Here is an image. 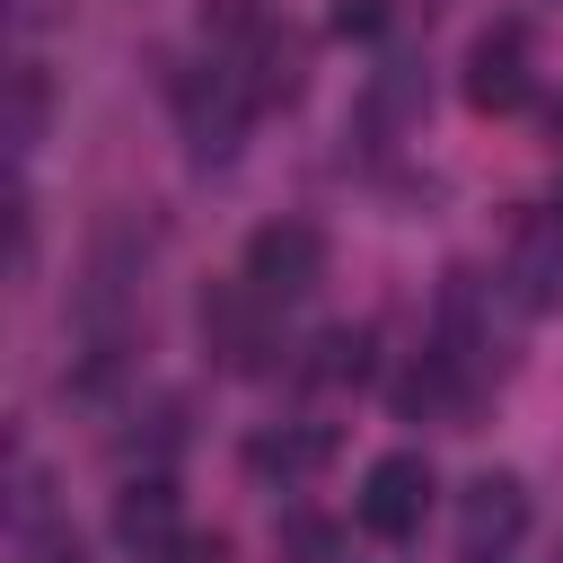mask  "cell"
Instances as JSON below:
<instances>
[{"instance_id":"1","label":"cell","mask_w":563,"mask_h":563,"mask_svg":"<svg viewBox=\"0 0 563 563\" xmlns=\"http://www.w3.org/2000/svg\"><path fill=\"white\" fill-rule=\"evenodd\" d=\"M70 325H79V387L106 396L123 369H132V343H141V246L132 229H106L88 246V273L70 290Z\"/></svg>"},{"instance_id":"2","label":"cell","mask_w":563,"mask_h":563,"mask_svg":"<svg viewBox=\"0 0 563 563\" xmlns=\"http://www.w3.org/2000/svg\"><path fill=\"white\" fill-rule=\"evenodd\" d=\"M167 97H176L185 150H194L202 167H229V158H238V141H246V123H255V88H246L220 53H202V62H185V70L167 79Z\"/></svg>"},{"instance_id":"3","label":"cell","mask_w":563,"mask_h":563,"mask_svg":"<svg viewBox=\"0 0 563 563\" xmlns=\"http://www.w3.org/2000/svg\"><path fill=\"white\" fill-rule=\"evenodd\" d=\"M202 343L229 378H264L282 361V308L255 282H211L202 290Z\"/></svg>"},{"instance_id":"4","label":"cell","mask_w":563,"mask_h":563,"mask_svg":"<svg viewBox=\"0 0 563 563\" xmlns=\"http://www.w3.org/2000/svg\"><path fill=\"white\" fill-rule=\"evenodd\" d=\"M238 282H255L273 308H299V299L325 282V238H317L308 220H264V229L246 238V255H238Z\"/></svg>"},{"instance_id":"5","label":"cell","mask_w":563,"mask_h":563,"mask_svg":"<svg viewBox=\"0 0 563 563\" xmlns=\"http://www.w3.org/2000/svg\"><path fill=\"white\" fill-rule=\"evenodd\" d=\"M431 457L422 449H387L369 475H361V528L378 537V545H405V537H422V519H431Z\"/></svg>"},{"instance_id":"6","label":"cell","mask_w":563,"mask_h":563,"mask_svg":"<svg viewBox=\"0 0 563 563\" xmlns=\"http://www.w3.org/2000/svg\"><path fill=\"white\" fill-rule=\"evenodd\" d=\"M528 537V493L519 475H475L457 493V563H510Z\"/></svg>"},{"instance_id":"7","label":"cell","mask_w":563,"mask_h":563,"mask_svg":"<svg viewBox=\"0 0 563 563\" xmlns=\"http://www.w3.org/2000/svg\"><path fill=\"white\" fill-rule=\"evenodd\" d=\"M501 290H510L528 317H554V308H563V211L519 220V238H510V255H501Z\"/></svg>"},{"instance_id":"8","label":"cell","mask_w":563,"mask_h":563,"mask_svg":"<svg viewBox=\"0 0 563 563\" xmlns=\"http://www.w3.org/2000/svg\"><path fill=\"white\" fill-rule=\"evenodd\" d=\"M528 26H484L475 44H466V106L475 114H510V106H528Z\"/></svg>"},{"instance_id":"9","label":"cell","mask_w":563,"mask_h":563,"mask_svg":"<svg viewBox=\"0 0 563 563\" xmlns=\"http://www.w3.org/2000/svg\"><path fill=\"white\" fill-rule=\"evenodd\" d=\"M114 537L141 554V563H158L176 537H185V510H176V484L167 475H132L123 493H114Z\"/></svg>"},{"instance_id":"10","label":"cell","mask_w":563,"mask_h":563,"mask_svg":"<svg viewBox=\"0 0 563 563\" xmlns=\"http://www.w3.org/2000/svg\"><path fill=\"white\" fill-rule=\"evenodd\" d=\"M325 457H334V431H325V422H282V431H264V440L246 449V466H255V475H282V484L317 475Z\"/></svg>"},{"instance_id":"11","label":"cell","mask_w":563,"mask_h":563,"mask_svg":"<svg viewBox=\"0 0 563 563\" xmlns=\"http://www.w3.org/2000/svg\"><path fill=\"white\" fill-rule=\"evenodd\" d=\"M18 563H79V537L35 501V484L18 493Z\"/></svg>"},{"instance_id":"12","label":"cell","mask_w":563,"mask_h":563,"mask_svg":"<svg viewBox=\"0 0 563 563\" xmlns=\"http://www.w3.org/2000/svg\"><path fill=\"white\" fill-rule=\"evenodd\" d=\"M35 132H44V70L35 62H18L9 70V167H26V150H35Z\"/></svg>"},{"instance_id":"13","label":"cell","mask_w":563,"mask_h":563,"mask_svg":"<svg viewBox=\"0 0 563 563\" xmlns=\"http://www.w3.org/2000/svg\"><path fill=\"white\" fill-rule=\"evenodd\" d=\"M413 114H422V88H413V70H405V62H387V70L369 79L361 132H396V123H413Z\"/></svg>"}]
</instances>
